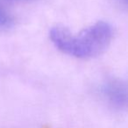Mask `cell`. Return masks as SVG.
I'll return each mask as SVG.
<instances>
[{
	"mask_svg": "<svg viewBox=\"0 0 128 128\" xmlns=\"http://www.w3.org/2000/svg\"><path fill=\"white\" fill-rule=\"evenodd\" d=\"M49 38L55 48L63 54L89 59L107 49L113 38V28L107 22L98 21L75 34L67 27L56 26L50 29Z\"/></svg>",
	"mask_w": 128,
	"mask_h": 128,
	"instance_id": "cell-1",
	"label": "cell"
},
{
	"mask_svg": "<svg viewBox=\"0 0 128 128\" xmlns=\"http://www.w3.org/2000/svg\"><path fill=\"white\" fill-rule=\"evenodd\" d=\"M10 1H30V0H10Z\"/></svg>",
	"mask_w": 128,
	"mask_h": 128,
	"instance_id": "cell-4",
	"label": "cell"
},
{
	"mask_svg": "<svg viewBox=\"0 0 128 128\" xmlns=\"http://www.w3.org/2000/svg\"><path fill=\"white\" fill-rule=\"evenodd\" d=\"M13 20L12 16L7 12L3 6L0 4V28L6 29L9 28L12 26Z\"/></svg>",
	"mask_w": 128,
	"mask_h": 128,
	"instance_id": "cell-3",
	"label": "cell"
},
{
	"mask_svg": "<svg viewBox=\"0 0 128 128\" xmlns=\"http://www.w3.org/2000/svg\"><path fill=\"white\" fill-rule=\"evenodd\" d=\"M101 93L107 103L116 109L126 108L127 104L126 84L119 79H109L104 84Z\"/></svg>",
	"mask_w": 128,
	"mask_h": 128,
	"instance_id": "cell-2",
	"label": "cell"
}]
</instances>
